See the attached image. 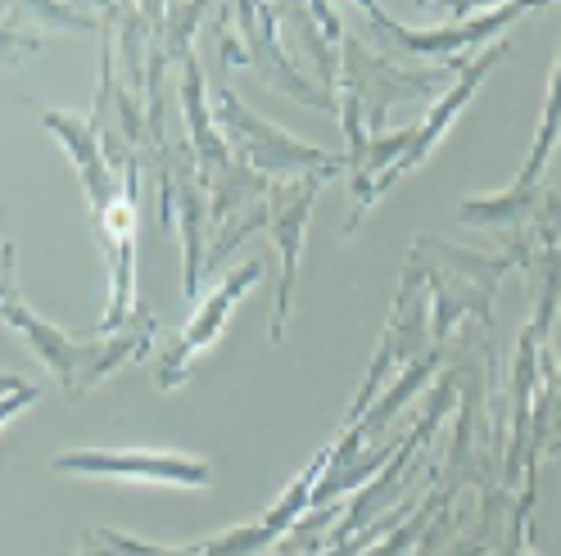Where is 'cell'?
I'll return each mask as SVG.
<instances>
[{
  "instance_id": "obj_1",
  "label": "cell",
  "mask_w": 561,
  "mask_h": 556,
  "mask_svg": "<svg viewBox=\"0 0 561 556\" xmlns=\"http://www.w3.org/2000/svg\"><path fill=\"white\" fill-rule=\"evenodd\" d=\"M5 322L42 354V362L55 371V380L64 385L68 398H82L87 390H95L104 375H114L131 358H146L150 339H154V326H159L154 312L146 303H136L131 322L123 331H114V335H100V339L64 335L59 326L37 317V312L19 299V286H14V245H10V240H5Z\"/></svg>"
},
{
  "instance_id": "obj_2",
  "label": "cell",
  "mask_w": 561,
  "mask_h": 556,
  "mask_svg": "<svg viewBox=\"0 0 561 556\" xmlns=\"http://www.w3.org/2000/svg\"><path fill=\"white\" fill-rule=\"evenodd\" d=\"M507 50H512V37H499V42L489 46L484 55H476V59L462 68V78L444 91V100H439V104H431L426 123H416V127H408V131L385 136V141H371L367 159L354 167V182H348V190H354V204H348V222H344V231H358V222H363L367 208H371L385 190H390L408 167H416L421 159H426V154L435 150V141L448 131V123L458 118V109L471 100V91L484 82V73H489V68H494Z\"/></svg>"
},
{
  "instance_id": "obj_3",
  "label": "cell",
  "mask_w": 561,
  "mask_h": 556,
  "mask_svg": "<svg viewBox=\"0 0 561 556\" xmlns=\"http://www.w3.org/2000/svg\"><path fill=\"white\" fill-rule=\"evenodd\" d=\"M327 177H295L286 186H272L263 204H254L236 227H222V235L208 245V267H218V258L227 250H236L244 235L267 227V235L280 250V290H276V317H272V344L286 335L290 322V299H295V271H299V250H304V227L312 213V199H318Z\"/></svg>"
},
{
  "instance_id": "obj_4",
  "label": "cell",
  "mask_w": 561,
  "mask_h": 556,
  "mask_svg": "<svg viewBox=\"0 0 561 556\" xmlns=\"http://www.w3.org/2000/svg\"><path fill=\"white\" fill-rule=\"evenodd\" d=\"M214 123L231 141V154L240 163H250L254 172H263V177H290V182L295 177H331V172H340L348 163V154L304 146L280 127L254 118L227 86H214Z\"/></svg>"
},
{
  "instance_id": "obj_5",
  "label": "cell",
  "mask_w": 561,
  "mask_h": 556,
  "mask_svg": "<svg viewBox=\"0 0 561 556\" xmlns=\"http://www.w3.org/2000/svg\"><path fill=\"white\" fill-rule=\"evenodd\" d=\"M59 475H91V479H136V484H182V489H208L214 466L182 453H150V448H73L50 462Z\"/></svg>"
},
{
  "instance_id": "obj_6",
  "label": "cell",
  "mask_w": 561,
  "mask_h": 556,
  "mask_svg": "<svg viewBox=\"0 0 561 556\" xmlns=\"http://www.w3.org/2000/svg\"><path fill=\"white\" fill-rule=\"evenodd\" d=\"M231 19H236V27H240V32H231V37L222 32V42H218V50H222V59H227V63L259 68V73H263L272 86H280L286 95H295V100L312 104V109H322V114H340V100H335L331 91H322V86H312L308 78H299L295 68H290V59L276 50V37H272L276 10L240 5V10H231Z\"/></svg>"
},
{
  "instance_id": "obj_7",
  "label": "cell",
  "mask_w": 561,
  "mask_h": 556,
  "mask_svg": "<svg viewBox=\"0 0 561 556\" xmlns=\"http://www.w3.org/2000/svg\"><path fill=\"white\" fill-rule=\"evenodd\" d=\"M259 276H263V263H259V258H250V263L236 267V271L227 276V281L199 303V312L191 317V326L182 331V339H172V344H168V354H163V358H159V367H154V380H159L163 390H178L182 380L191 375V358H195V354H204L208 344H214V339L222 335L227 317L236 312V303L244 299V290H250V286L259 281Z\"/></svg>"
},
{
  "instance_id": "obj_8",
  "label": "cell",
  "mask_w": 561,
  "mask_h": 556,
  "mask_svg": "<svg viewBox=\"0 0 561 556\" xmlns=\"http://www.w3.org/2000/svg\"><path fill=\"white\" fill-rule=\"evenodd\" d=\"M358 14H367L380 32H385V46L403 50L408 59H431V63H453L448 55L453 50H467V46H480L484 37H494L507 23H516L520 14H530V5H503V10H484L458 27H439V32H412L403 23H394L380 5H358Z\"/></svg>"
},
{
  "instance_id": "obj_9",
  "label": "cell",
  "mask_w": 561,
  "mask_h": 556,
  "mask_svg": "<svg viewBox=\"0 0 561 556\" xmlns=\"http://www.w3.org/2000/svg\"><path fill=\"white\" fill-rule=\"evenodd\" d=\"M539 208H543V195L539 186H512L494 199H462L458 208V218L471 222V227H494V222H525V218H535L539 222Z\"/></svg>"
},
{
  "instance_id": "obj_10",
  "label": "cell",
  "mask_w": 561,
  "mask_h": 556,
  "mask_svg": "<svg viewBox=\"0 0 561 556\" xmlns=\"http://www.w3.org/2000/svg\"><path fill=\"white\" fill-rule=\"evenodd\" d=\"M557 127H561V59H557L548 109H543V123H539V136H535V154H530V163H525V172H520V186H539V172L548 167V154L557 146Z\"/></svg>"
},
{
  "instance_id": "obj_11",
  "label": "cell",
  "mask_w": 561,
  "mask_h": 556,
  "mask_svg": "<svg viewBox=\"0 0 561 556\" xmlns=\"http://www.w3.org/2000/svg\"><path fill=\"white\" fill-rule=\"evenodd\" d=\"M42 390L37 385H23V380L19 375H5V421H10V416H19L32 398H37Z\"/></svg>"
},
{
  "instance_id": "obj_12",
  "label": "cell",
  "mask_w": 561,
  "mask_h": 556,
  "mask_svg": "<svg viewBox=\"0 0 561 556\" xmlns=\"http://www.w3.org/2000/svg\"><path fill=\"white\" fill-rule=\"evenodd\" d=\"M82 556H104V552H100L95 543H87V547H82Z\"/></svg>"
}]
</instances>
